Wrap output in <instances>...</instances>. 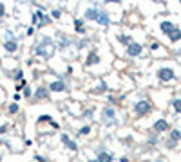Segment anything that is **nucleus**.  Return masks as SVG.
I'll list each match as a JSON object with an SVG mask.
<instances>
[{
	"label": "nucleus",
	"instance_id": "obj_37",
	"mask_svg": "<svg viewBox=\"0 0 181 162\" xmlns=\"http://www.w3.org/2000/svg\"><path fill=\"white\" fill-rule=\"evenodd\" d=\"M154 162H165V160H154Z\"/></svg>",
	"mask_w": 181,
	"mask_h": 162
},
{
	"label": "nucleus",
	"instance_id": "obj_24",
	"mask_svg": "<svg viewBox=\"0 0 181 162\" xmlns=\"http://www.w3.org/2000/svg\"><path fill=\"white\" fill-rule=\"evenodd\" d=\"M89 133H91V126H83L80 130V135H89Z\"/></svg>",
	"mask_w": 181,
	"mask_h": 162
},
{
	"label": "nucleus",
	"instance_id": "obj_27",
	"mask_svg": "<svg viewBox=\"0 0 181 162\" xmlns=\"http://www.w3.org/2000/svg\"><path fill=\"white\" fill-rule=\"evenodd\" d=\"M4 15H5V7H4V4L0 2V18H2Z\"/></svg>",
	"mask_w": 181,
	"mask_h": 162
},
{
	"label": "nucleus",
	"instance_id": "obj_16",
	"mask_svg": "<svg viewBox=\"0 0 181 162\" xmlns=\"http://www.w3.org/2000/svg\"><path fill=\"white\" fill-rule=\"evenodd\" d=\"M74 29L78 34H85V27H83V20H74Z\"/></svg>",
	"mask_w": 181,
	"mask_h": 162
},
{
	"label": "nucleus",
	"instance_id": "obj_15",
	"mask_svg": "<svg viewBox=\"0 0 181 162\" xmlns=\"http://www.w3.org/2000/svg\"><path fill=\"white\" fill-rule=\"evenodd\" d=\"M35 15L38 16V25H40V27H44L45 24H49V22H51V18H49V16H45L44 13H40V11H38V13H35Z\"/></svg>",
	"mask_w": 181,
	"mask_h": 162
},
{
	"label": "nucleus",
	"instance_id": "obj_22",
	"mask_svg": "<svg viewBox=\"0 0 181 162\" xmlns=\"http://www.w3.org/2000/svg\"><path fill=\"white\" fill-rule=\"evenodd\" d=\"M172 106H174V110H176L178 113H181V99H174L172 101Z\"/></svg>",
	"mask_w": 181,
	"mask_h": 162
},
{
	"label": "nucleus",
	"instance_id": "obj_31",
	"mask_svg": "<svg viewBox=\"0 0 181 162\" xmlns=\"http://www.w3.org/2000/svg\"><path fill=\"white\" fill-rule=\"evenodd\" d=\"M35 159H36V160H38V162H47V160H45V159H44V157H40V155H36V157H35Z\"/></svg>",
	"mask_w": 181,
	"mask_h": 162
},
{
	"label": "nucleus",
	"instance_id": "obj_34",
	"mask_svg": "<svg viewBox=\"0 0 181 162\" xmlns=\"http://www.w3.org/2000/svg\"><path fill=\"white\" fill-rule=\"evenodd\" d=\"M5 130H8V126H5V124L0 126V133H5Z\"/></svg>",
	"mask_w": 181,
	"mask_h": 162
},
{
	"label": "nucleus",
	"instance_id": "obj_6",
	"mask_svg": "<svg viewBox=\"0 0 181 162\" xmlns=\"http://www.w3.org/2000/svg\"><path fill=\"white\" fill-rule=\"evenodd\" d=\"M167 130H169V123H167L165 119H159V121L154 123V132L156 133H161V132H167Z\"/></svg>",
	"mask_w": 181,
	"mask_h": 162
},
{
	"label": "nucleus",
	"instance_id": "obj_21",
	"mask_svg": "<svg viewBox=\"0 0 181 162\" xmlns=\"http://www.w3.org/2000/svg\"><path fill=\"white\" fill-rule=\"evenodd\" d=\"M107 90V85H105V81H100V85L96 86V88H94V92L96 94H100V92H105Z\"/></svg>",
	"mask_w": 181,
	"mask_h": 162
},
{
	"label": "nucleus",
	"instance_id": "obj_30",
	"mask_svg": "<svg viewBox=\"0 0 181 162\" xmlns=\"http://www.w3.org/2000/svg\"><path fill=\"white\" fill-rule=\"evenodd\" d=\"M150 49H152V51H158V49H159V43H152Z\"/></svg>",
	"mask_w": 181,
	"mask_h": 162
},
{
	"label": "nucleus",
	"instance_id": "obj_4",
	"mask_svg": "<svg viewBox=\"0 0 181 162\" xmlns=\"http://www.w3.org/2000/svg\"><path fill=\"white\" fill-rule=\"evenodd\" d=\"M127 52H129V56H139V54L143 52V45H139L136 42H132L129 47H127Z\"/></svg>",
	"mask_w": 181,
	"mask_h": 162
},
{
	"label": "nucleus",
	"instance_id": "obj_17",
	"mask_svg": "<svg viewBox=\"0 0 181 162\" xmlns=\"http://www.w3.org/2000/svg\"><path fill=\"white\" fill-rule=\"evenodd\" d=\"M98 162H112V155H111V153L102 151V153L98 155Z\"/></svg>",
	"mask_w": 181,
	"mask_h": 162
},
{
	"label": "nucleus",
	"instance_id": "obj_1",
	"mask_svg": "<svg viewBox=\"0 0 181 162\" xmlns=\"http://www.w3.org/2000/svg\"><path fill=\"white\" fill-rule=\"evenodd\" d=\"M53 52H55V43H53V40L47 38V36H44L42 42L35 47V54L36 56H42V58H51Z\"/></svg>",
	"mask_w": 181,
	"mask_h": 162
},
{
	"label": "nucleus",
	"instance_id": "obj_13",
	"mask_svg": "<svg viewBox=\"0 0 181 162\" xmlns=\"http://www.w3.org/2000/svg\"><path fill=\"white\" fill-rule=\"evenodd\" d=\"M4 49L8 51V52H15L18 49V43H16V40H8V42L4 43Z\"/></svg>",
	"mask_w": 181,
	"mask_h": 162
},
{
	"label": "nucleus",
	"instance_id": "obj_14",
	"mask_svg": "<svg viewBox=\"0 0 181 162\" xmlns=\"http://www.w3.org/2000/svg\"><path fill=\"white\" fill-rule=\"evenodd\" d=\"M98 11H100V9H96V7H89V9L85 11V18H87V20H94V22H96Z\"/></svg>",
	"mask_w": 181,
	"mask_h": 162
},
{
	"label": "nucleus",
	"instance_id": "obj_18",
	"mask_svg": "<svg viewBox=\"0 0 181 162\" xmlns=\"http://www.w3.org/2000/svg\"><path fill=\"white\" fill-rule=\"evenodd\" d=\"M118 42H122V43L127 45V47L132 43V42H130V36H127V34H118Z\"/></svg>",
	"mask_w": 181,
	"mask_h": 162
},
{
	"label": "nucleus",
	"instance_id": "obj_3",
	"mask_svg": "<svg viewBox=\"0 0 181 162\" xmlns=\"http://www.w3.org/2000/svg\"><path fill=\"white\" fill-rule=\"evenodd\" d=\"M158 78L161 81H172V79H176V74H174L170 67H163V69L158 70Z\"/></svg>",
	"mask_w": 181,
	"mask_h": 162
},
{
	"label": "nucleus",
	"instance_id": "obj_23",
	"mask_svg": "<svg viewBox=\"0 0 181 162\" xmlns=\"http://www.w3.org/2000/svg\"><path fill=\"white\" fill-rule=\"evenodd\" d=\"M69 43H71V40L67 38V36H62V38H60V47H62V49H64V47H67Z\"/></svg>",
	"mask_w": 181,
	"mask_h": 162
},
{
	"label": "nucleus",
	"instance_id": "obj_19",
	"mask_svg": "<svg viewBox=\"0 0 181 162\" xmlns=\"http://www.w3.org/2000/svg\"><path fill=\"white\" fill-rule=\"evenodd\" d=\"M35 96L38 97V99H44V97H47V88H44V86H40V88L36 90V94Z\"/></svg>",
	"mask_w": 181,
	"mask_h": 162
},
{
	"label": "nucleus",
	"instance_id": "obj_35",
	"mask_svg": "<svg viewBox=\"0 0 181 162\" xmlns=\"http://www.w3.org/2000/svg\"><path fill=\"white\" fill-rule=\"evenodd\" d=\"M24 96H25V97H29V96H31V90H29V88H25V92H24Z\"/></svg>",
	"mask_w": 181,
	"mask_h": 162
},
{
	"label": "nucleus",
	"instance_id": "obj_38",
	"mask_svg": "<svg viewBox=\"0 0 181 162\" xmlns=\"http://www.w3.org/2000/svg\"><path fill=\"white\" fill-rule=\"evenodd\" d=\"M89 162H98V159H96V160H89Z\"/></svg>",
	"mask_w": 181,
	"mask_h": 162
},
{
	"label": "nucleus",
	"instance_id": "obj_29",
	"mask_svg": "<svg viewBox=\"0 0 181 162\" xmlns=\"http://www.w3.org/2000/svg\"><path fill=\"white\" fill-rule=\"evenodd\" d=\"M15 79H22V70H16V74H15Z\"/></svg>",
	"mask_w": 181,
	"mask_h": 162
},
{
	"label": "nucleus",
	"instance_id": "obj_20",
	"mask_svg": "<svg viewBox=\"0 0 181 162\" xmlns=\"http://www.w3.org/2000/svg\"><path fill=\"white\" fill-rule=\"evenodd\" d=\"M170 40H172V42H178V40H181V29H176V31H174L172 34H170Z\"/></svg>",
	"mask_w": 181,
	"mask_h": 162
},
{
	"label": "nucleus",
	"instance_id": "obj_2",
	"mask_svg": "<svg viewBox=\"0 0 181 162\" xmlns=\"http://www.w3.org/2000/svg\"><path fill=\"white\" fill-rule=\"evenodd\" d=\"M152 110V105H150V101H147V99H141V101H138L136 105H134V113L136 115H147Z\"/></svg>",
	"mask_w": 181,
	"mask_h": 162
},
{
	"label": "nucleus",
	"instance_id": "obj_9",
	"mask_svg": "<svg viewBox=\"0 0 181 162\" xmlns=\"http://www.w3.org/2000/svg\"><path fill=\"white\" fill-rule=\"evenodd\" d=\"M102 115H103V121H105V119H107V121H112V119L116 117V110H114L112 106H105L103 112H102Z\"/></svg>",
	"mask_w": 181,
	"mask_h": 162
},
{
	"label": "nucleus",
	"instance_id": "obj_26",
	"mask_svg": "<svg viewBox=\"0 0 181 162\" xmlns=\"http://www.w3.org/2000/svg\"><path fill=\"white\" fill-rule=\"evenodd\" d=\"M51 15H53V18H60V16H62V11H60V9H55Z\"/></svg>",
	"mask_w": 181,
	"mask_h": 162
},
{
	"label": "nucleus",
	"instance_id": "obj_7",
	"mask_svg": "<svg viewBox=\"0 0 181 162\" xmlns=\"http://www.w3.org/2000/svg\"><path fill=\"white\" fill-rule=\"evenodd\" d=\"M60 139H62V142H64V144H65L67 148H69L71 151H76V150H78V144L74 142V140H71V139H69V135L62 133V137H60Z\"/></svg>",
	"mask_w": 181,
	"mask_h": 162
},
{
	"label": "nucleus",
	"instance_id": "obj_8",
	"mask_svg": "<svg viewBox=\"0 0 181 162\" xmlns=\"http://www.w3.org/2000/svg\"><path fill=\"white\" fill-rule=\"evenodd\" d=\"M65 88H67V86H65V83H64L62 79H58V81H53V83L49 85V90H53V92H64Z\"/></svg>",
	"mask_w": 181,
	"mask_h": 162
},
{
	"label": "nucleus",
	"instance_id": "obj_36",
	"mask_svg": "<svg viewBox=\"0 0 181 162\" xmlns=\"http://www.w3.org/2000/svg\"><path fill=\"white\" fill-rule=\"evenodd\" d=\"M120 162H129V159H127V157H122V159H120Z\"/></svg>",
	"mask_w": 181,
	"mask_h": 162
},
{
	"label": "nucleus",
	"instance_id": "obj_10",
	"mask_svg": "<svg viewBox=\"0 0 181 162\" xmlns=\"http://www.w3.org/2000/svg\"><path fill=\"white\" fill-rule=\"evenodd\" d=\"M96 22H98L100 25H109V24H111V18H109V15H107L105 11H98V18H96Z\"/></svg>",
	"mask_w": 181,
	"mask_h": 162
},
{
	"label": "nucleus",
	"instance_id": "obj_25",
	"mask_svg": "<svg viewBox=\"0 0 181 162\" xmlns=\"http://www.w3.org/2000/svg\"><path fill=\"white\" fill-rule=\"evenodd\" d=\"M9 112H11V113H16V112H18V105H16V103L9 105Z\"/></svg>",
	"mask_w": 181,
	"mask_h": 162
},
{
	"label": "nucleus",
	"instance_id": "obj_11",
	"mask_svg": "<svg viewBox=\"0 0 181 162\" xmlns=\"http://www.w3.org/2000/svg\"><path fill=\"white\" fill-rule=\"evenodd\" d=\"M96 63H100V56H98V52H96V51H92V52H89V56H87L85 65H87V67H91V65H96Z\"/></svg>",
	"mask_w": 181,
	"mask_h": 162
},
{
	"label": "nucleus",
	"instance_id": "obj_32",
	"mask_svg": "<svg viewBox=\"0 0 181 162\" xmlns=\"http://www.w3.org/2000/svg\"><path fill=\"white\" fill-rule=\"evenodd\" d=\"M83 115H85V117H92V110H87Z\"/></svg>",
	"mask_w": 181,
	"mask_h": 162
},
{
	"label": "nucleus",
	"instance_id": "obj_33",
	"mask_svg": "<svg viewBox=\"0 0 181 162\" xmlns=\"http://www.w3.org/2000/svg\"><path fill=\"white\" fill-rule=\"evenodd\" d=\"M40 121H51V117L49 115H42V117H40Z\"/></svg>",
	"mask_w": 181,
	"mask_h": 162
},
{
	"label": "nucleus",
	"instance_id": "obj_12",
	"mask_svg": "<svg viewBox=\"0 0 181 162\" xmlns=\"http://www.w3.org/2000/svg\"><path fill=\"white\" fill-rule=\"evenodd\" d=\"M159 27H161V31L165 32L167 36H170L172 32L176 31V27H174V24H172V22H161V25H159Z\"/></svg>",
	"mask_w": 181,
	"mask_h": 162
},
{
	"label": "nucleus",
	"instance_id": "obj_5",
	"mask_svg": "<svg viewBox=\"0 0 181 162\" xmlns=\"http://www.w3.org/2000/svg\"><path fill=\"white\" fill-rule=\"evenodd\" d=\"M181 139V132L179 130H172L170 132V139H169V142H167V146L169 148H176V142Z\"/></svg>",
	"mask_w": 181,
	"mask_h": 162
},
{
	"label": "nucleus",
	"instance_id": "obj_28",
	"mask_svg": "<svg viewBox=\"0 0 181 162\" xmlns=\"http://www.w3.org/2000/svg\"><path fill=\"white\" fill-rule=\"evenodd\" d=\"M85 45H87V40H82V42H80V43H78V49H83V47H85Z\"/></svg>",
	"mask_w": 181,
	"mask_h": 162
}]
</instances>
